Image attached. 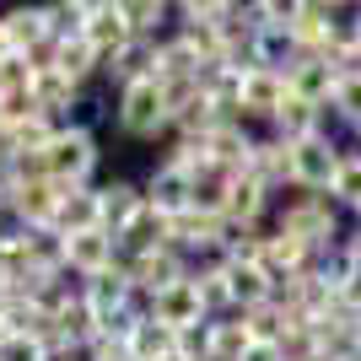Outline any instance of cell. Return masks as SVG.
I'll use <instances>...</instances> for the list:
<instances>
[{
    "label": "cell",
    "mask_w": 361,
    "mask_h": 361,
    "mask_svg": "<svg viewBox=\"0 0 361 361\" xmlns=\"http://www.w3.org/2000/svg\"><path fill=\"white\" fill-rule=\"evenodd\" d=\"M0 361H49L44 334H6L0 340Z\"/></svg>",
    "instance_id": "1f68e13d"
},
{
    "label": "cell",
    "mask_w": 361,
    "mask_h": 361,
    "mask_svg": "<svg viewBox=\"0 0 361 361\" xmlns=\"http://www.w3.org/2000/svg\"><path fill=\"white\" fill-rule=\"evenodd\" d=\"M248 361H281V350H275V345H254V350H248Z\"/></svg>",
    "instance_id": "d590c367"
},
{
    "label": "cell",
    "mask_w": 361,
    "mask_h": 361,
    "mask_svg": "<svg viewBox=\"0 0 361 361\" xmlns=\"http://www.w3.org/2000/svg\"><path fill=\"white\" fill-rule=\"evenodd\" d=\"M270 211H275V195L259 178H248V173H232V178H226V189H221L226 232H259V226H270Z\"/></svg>",
    "instance_id": "8992f818"
},
{
    "label": "cell",
    "mask_w": 361,
    "mask_h": 361,
    "mask_svg": "<svg viewBox=\"0 0 361 361\" xmlns=\"http://www.w3.org/2000/svg\"><path fill=\"white\" fill-rule=\"evenodd\" d=\"M32 103H38L44 119L71 124V119H81V108H87V87H75L71 75H60L54 65H44V71L32 75Z\"/></svg>",
    "instance_id": "8fae6325"
},
{
    "label": "cell",
    "mask_w": 361,
    "mask_h": 361,
    "mask_svg": "<svg viewBox=\"0 0 361 361\" xmlns=\"http://www.w3.org/2000/svg\"><path fill=\"white\" fill-rule=\"evenodd\" d=\"M350 221H356V226H361V211H356V216H350Z\"/></svg>",
    "instance_id": "f35d334b"
},
{
    "label": "cell",
    "mask_w": 361,
    "mask_h": 361,
    "mask_svg": "<svg viewBox=\"0 0 361 361\" xmlns=\"http://www.w3.org/2000/svg\"><path fill=\"white\" fill-rule=\"evenodd\" d=\"M286 71H264V65H254V71H243V92H238V119L248 124V130H264L270 124V114L281 103H286Z\"/></svg>",
    "instance_id": "9c48e42d"
},
{
    "label": "cell",
    "mask_w": 361,
    "mask_h": 361,
    "mask_svg": "<svg viewBox=\"0 0 361 361\" xmlns=\"http://www.w3.org/2000/svg\"><path fill=\"white\" fill-rule=\"evenodd\" d=\"M167 243H173V248L195 264V259L216 254V248L226 243V221H221L216 211H195V205H189L183 216H173V221H167Z\"/></svg>",
    "instance_id": "30bf717a"
},
{
    "label": "cell",
    "mask_w": 361,
    "mask_h": 361,
    "mask_svg": "<svg viewBox=\"0 0 361 361\" xmlns=\"http://www.w3.org/2000/svg\"><path fill=\"white\" fill-rule=\"evenodd\" d=\"M243 173H248V178H259L275 200L291 195V146H281L275 135H264V130H259V135H254V151H248V167H243Z\"/></svg>",
    "instance_id": "9a60e30c"
},
{
    "label": "cell",
    "mask_w": 361,
    "mask_h": 361,
    "mask_svg": "<svg viewBox=\"0 0 361 361\" xmlns=\"http://www.w3.org/2000/svg\"><path fill=\"white\" fill-rule=\"evenodd\" d=\"M345 162V135L340 130H324V135L291 146V195H324L329 178Z\"/></svg>",
    "instance_id": "5b68a950"
},
{
    "label": "cell",
    "mask_w": 361,
    "mask_h": 361,
    "mask_svg": "<svg viewBox=\"0 0 361 361\" xmlns=\"http://www.w3.org/2000/svg\"><path fill=\"white\" fill-rule=\"evenodd\" d=\"M254 135L259 130H248L243 119H221L211 135H205L211 173H243V167H248V151H254Z\"/></svg>",
    "instance_id": "d6986e66"
},
{
    "label": "cell",
    "mask_w": 361,
    "mask_h": 361,
    "mask_svg": "<svg viewBox=\"0 0 361 361\" xmlns=\"http://www.w3.org/2000/svg\"><path fill=\"white\" fill-rule=\"evenodd\" d=\"M270 226L286 232V238H297L318 259L340 254V243H345V216L329 205V195H281L275 211H270Z\"/></svg>",
    "instance_id": "6da1fadb"
},
{
    "label": "cell",
    "mask_w": 361,
    "mask_h": 361,
    "mask_svg": "<svg viewBox=\"0 0 361 361\" xmlns=\"http://www.w3.org/2000/svg\"><path fill=\"white\" fill-rule=\"evenodd\" d=\"M49 183H60V189H87L97 183V167H103V135H97V124L87 119H71L54 130V140L44 146L38 157Z\"/></svg>",
    "instance_id": "7a4b0ae2"
},
{
    "label": "cell",
    "mask_w": 361,
    "mask_h": 361,
    "mask_svg": "<svg viewBox=\"0 0 361 361\" xmlns=\"http://www.w3.org/2000/svg\"><path fill=\"white\" fill-rule=\"evenodd\" d=\"M97 205H103V232L119 243V232L146 211L140 200V183L135 178H97Z\"/></svg>",
    "instance_id": "ac0fdd59"
},
{
    "label": "cell",
    "mask_w": 361,
    "mask_h": 361,
    "mask_svg": "<svg viewBox=\"0 0 361 361\" xmlns=\"http://www.w3.org/2000/svg\"><path fill=\"white\" fill-rule=\"evenodd\" d=\"M0 221H6V183H0Z\"/></svg>",
    "instance_id": "8d00e7d4"
},
{
    "label": "cell",
    "mask_w": 361,
    "mask_h": 361,
    "mask_svg": "<svg viewBox=\"0 0 361 361\" xmlns=\"http://www.w3.org/2000/svg\"><path fill=\"white\" fill-rule=\"evenodd\" d=\"M329 119L340 124L345 135L361 130V75H340V87H334V97H329Z\"/></svg>",
    "instance_id": "f546056e"
},
{
    "label": "cell",
    "mask_w": 361,
    "mask_h": 361,
    "mask_svg": "<svg viewBox=\"0 0 361 361\" xmlns=\"http://www.w3.org/2000/svg\"><path fill=\"white\" fill-rule=\"evenodd\" d=\"M114 264H119V243L108 238L103 226L65 238V275H71V281H92V275L114 270Z\"/></svg>",
    "instance_id": "4fadbf2b"
},
{
    "label": "cell",
    "mask_w": 361,
    "mask_h": 361,
    "mask_svg": "<svg viewBox=\"0 0 361 361\" xmlns=\"http://www.w3.org/2000/svg\"><path fill=\"white\" fill-rule=\"evenodd\" d=\"M60 183L44 178V167L38 162H16V178L6 189V226L16 232H49L54 216H60Z\"/></svg>",
    "instance_id": "277c9868"
},
{
    "label": "cell",
    "mask_w": 361,
    "mask_h": 361,
    "mask_svg": "<svg viewBox=\"0 0 361 361\" xmlns=\"http://www.w3.org/2000/svg\"><path fill=\"white\" fill-rule=\"evenodd\" d=\"M146 313L157 318V324H167V329H200V324H211V307H205V291H200V275H183V281H173L167 291H157V297L146 302Z\"/></svg>",
    "instance_id": "ba28073f"
},
{
    "label": "cell",
    "mask_w": 361,
    "mask_h": 361,
    "mask_svg": "<svg viewBox=\"0 0 361 361\" xmlns=\"http://www.w3.org/2000/svg\"><path fill=\"white\" fill-rule=\"evenodd\" d=\"M340 259H345L350 270H361V226H356V221L345 226V243H340Z\"/></svg>",
    "instance_id": "e575fe53"
},
{
    "label": "cell",
    "mask_w": 361,
    "mask_h": 361,
    "mask_svg": "<svg viewBox=\"0 0 361 361\" xmlns=\"http://www.w3.org/2000/svg\"><path fill=\"white\" fill-rule=\"evenodd\" d=\"M340 75L345 71H334L329 60H297L286 71V92L297 97V103H313V108L329 114V97H334V87H340Z\"/></svg>",
    "instance_id": "44dd1931"
},
{
    "label": "cell",
    "mask_w": 361,
    "mask_h": 361,
    "mask_svg": "<svg viewBox=\"0 0 361 361\" xmlns=\"http://www.w3.org/2000/svg\"><path fill=\"white\" fill-rule=\"evenodd\" d=\"M124 350H130V361H167L178 356V329H167V324H157V318H140V329L124 340Z\"/></svg>",
    "instance_id": "4316f807"
},
{
    "label": "cell",
    "mask_w": 361,
    "mask_h": 361,
    "mask_svg": "<svg viewBox=\"0 0 361 361\" xmlns=\"http://www.w3.org/2000/svg\"><path fill=\"white\" fill-rule=\"evenodd\" d=\"M124 275H130V286H135L140 302H151L157 291H167L173 281H183V275H195V264L173 248V243H162V248H146V254H124Z\"/></svg>",
    "instance_id": "52a82bcc"
},
{
    "label": "cell",
    "mask_w": 361,
    "mask_h": 361,
    "mask_svg": "<svg viewBox=\"0 0 361 361\" xmlns=\"http://www.w3.org/2000/svg\"><path fill=\"white\" fill-rule=\"evenodd\" d=\"M103 226V205H97V183L87 189H65L60 195V216H54V232L75 238V232H97Z\"/></svg>",
    "instance_id": "cb8c5ba5"
},
{
    "label": "cell",
    "mask_w": 361,
    "mask_h": 361,
    "mask_svg": "<svg viewBox=\"0 0 361 361\" xmlns=\"http://www.w3.org/2000/svg\"><path fill=\"white\" fill-rule=\"evenodd\" d=\"M329 130V114L313 103H297V97H286V103L270 114V124H264V135H275L281 146H302V140H313Z\"/></svg>",
    "instance_id": "e0dca14e"
},
{
    "label": "cell",
    "mask_w": 361,
    "mask_h": 361,
    "mask_svg": "<svg viewBox=\"0 0 361 361\" xmlns=\"http://www.w3.org/2000/svg\"><path fill=\"white\" fill-rule=\"evenodd\" d=\"M81 38H87L97 54H119L124 44H130V27H124V6L119 0H92V11H87V27H81Z\"/></svg>",
    "instance_id": "7402d4cb"
},
{
    "label": "cell",
    "mask_w": 361,
    "mask_h": 361,
    "mask_svg": "<svg viewBox=\"0 0 361 361\" xmlns=\"http://www.w3.org/2000/svg\"><path fill=\"white\" fill-rule=\"evenodd\" d=\"M49 65H54L60 75H71L75 87L103 81V54H97L87 38H60V44H54V54H49Z\"/></svg>",
    "instance_id": "d4e9b609"
},
{
    "label": "cell",
    "mask_w": 361,
    "mask_h": 361,
    "mask_svg": "<svg viewBox=\"0 0 361 361\" xmlns=\"http://www.w3.org/2000/svg\"><path fill=\"white\" fill-rule=\"evenodd\" d=\"M324 195H329V205H334L340 216H356V211H361V157H356L350 146H345V162H340V173L329 178V189H324Z\"/></svg>",
    "instance_id": "83f0119b"
},
{
    "label": "cell",
    "mask_w": 361,
    "mask_h": 361,
    "mask_svg": "<svg viewBox=\"0 0 361 361\" xmlns=\"http://www.w3.org/2000/svg\"><path fill=\"white\" fill-rule=\"evenodd\" d=\"M130 38H167L173 32V0H119Z\"/></svg>",
    "instance_id": "484cf974"
},
{
    "label": "cell",
    "mask_w": 361,
    "mask_h": 361,
    "mask_svg": "<svg viewBox=\"0 0 361 361\" xmlns=\"http://www.w3.org/2000/svg\"><path fill=\"white\" fill-rule=\"evenodd\" d=\"M221 286H226V302H232V313H254L264 302H275V281L259 264H221Z\"/></svg>",
    "instance_id": "ffe728a7"
},
{
    "label": "cell",
    "mask_w": 361,
    "mask_h": 361,
    "mask_svg": "<svg viewBox=\"0 0 361 361\" xmlns=\"http://www.w3.org/2000/svg\"><path fill=\"white\" fill-rule=\"evenodd\" d=\"M334 307L345 318H361V270H340V281H334Z\"/></svg>",
    "instance_id": "d6a6232c"
},
{
    "label": "cell",
    "mask_w": 361,
    "mask_h": 361,
    "mask_svg": "<svg viewBox=\"0 0 361 361\" xmlns=\"http://www.w3.org/2000/svg\"><path fill=\"white\" fill-rule=\"evenodd\" d=\"M162 243H167V221L157 211H140L135 221L119 232V259L124 254H146V248H162Z\"/></svg>",
    "instance_id": "f1b7e54d"
},
{
    "label": "cell",
    "mask_w": 361,
    "mask_h": 361,
    "mask_svg": "<svg viewBox=\"0 0 361 361\" xmlns=\"http://www.w3.org/2000/svg\"><path fill=\"white\" fill-rule=\"evenodd\" d=\"M140 200H146V211H157L162 221H173V216H183L195 205V178H183L178 167L157 162L146 178H140Z\"/></svg>",
    "instance_id": "7c38bea8"
},
{
    "label": "cell",
    "mask_w": 361,
    "mask_h": 361,
    "mask_svg": "<svg viewBox=\"0 0 361 361\" xmlns=\"http://www.w3.org/2000/svg\"><path fill=\"white\" fill-rule=\"evenodd\" d=\"M135 81H157V38H130L119 54L103 60V87H135Z\"/></svg>",
    "instance_id": "5bb4252c"
},
{
    "label": "cell",
    "mask_w": 361,
    "mask_h": 361,
    "mask_svg": "<svg viewBox=\"0 0 361 361\" xmlns=\"http://www.w3.org/2000/svg\"><path fill=\"white\" fill-rule=\"evenodd\" d=\"M87 11L92 0H54V6H44L49 16V38L60 44V38H81V27H87Z\"/></svg>",
    "instance_id": "4dcf8cb0"
},
{
    "label": "cell",
    "mask_w": 361,
    "mask_h": 361,
    "mask_svg": "<svg viewBox=\"0 0 361 361\" xmlns=\"http://www.w3.org/2000/svg\"><path fill=\"white\" fill-rule=\"evenodd\" d=\"M259 340L248 334V324H243L238 313L226 318H211L205 324V361H248V350H254Z\"/></svg>",
    "instance_id": "603a6c76"
},
{
    "label": "cell",
    "mask_w": 361,
    "mask_h": 361,
    "mask_svg": "<svg viewBox=\"0 0 361 361\" xmlns=\"http://www.w3.org/2000/svg\"><path fill=\"white\" fill-rule=\"evenodd\" d=\"M81 302L92 307V318H97V324H108V318L124 313L130 302H140V297H135V286H130V275H124V259L114 264V270L92 275V281H81Z\"/></svg>",
    "instance_id": "2e32d148"
},
{
    "label": "cell",
    "mask_w": 361,
    "mask_h": 361,
    "mask_svg": "<svg viewBox=\"0 0 361 361\" xmlns=\"http://www.w3.org/2000/svg\"><path fill=\"white\" fill-rule=\"evenodd\" d=\"M32 60L27 54H6V60H0V92H27L32 87Z\"/></svg>",
    "instance_id": "836d02e7"
},
{
    "label": "cell",
    "mask_w": 361,
    "mask_h": 361,
    "mask_svg": "<svg viewBox=\"0 0 361 361\" xmlns=\"http://www.w3.org/2000/svg\"><path fill=\"white\" fill-rule=\"evenodd\" d=\"M6 334H11V329H6V313H0V340H6Z\"/></svg>",
    "instance_id": "74e56055"
},
{
    "label": "cell",
    "mask_w": 361,
    "mask_h": 361,
    "mask_svg": "<svg viewBox=\"0 0 361 361\" xmlns=\"http://www.w3.org/2000/svg\"><path fill=\"white\" fill-rule=\"evenodd\" d=\"M108 119L119 130L124 140H135V146H157L173 135V108H167V92L162 81H135V87H119L114 92V103H108Z\"/></svg>",
    "instance_id": "3957f363"
}]
</instances>
